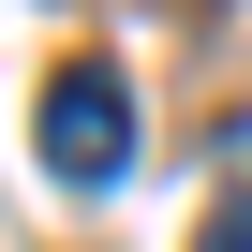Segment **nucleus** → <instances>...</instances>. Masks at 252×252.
<instances>
[{"instance_id":"obj_2","label":"nucleus","mask_w":252,"mask_h":252,"mask_svg":"<svg viewBox=\"0 0 252 252\" xmlns=\"http://www.w3.org/2000/svg\"><path fill=\"white\" fill-rule=\"evenodd\" d=\"M193 252H252V193H222V208H208V237H193Z\"/></svg>"},{"instance_id":"obj_1","label":"nucleus","mask_w":252,"mask_h":252,"mask_svg":"<svg viewBox=\"0 0 252 252\" xmlns=\"http://www.w3.org/2000/svg\"><path fill=\"white\" fill-rule=\"evenodd\" d=\"M30 134H45V178H60V193H104L119 163H134V89H119L104 60H60Z\"/></svg>"}]
</instances>
